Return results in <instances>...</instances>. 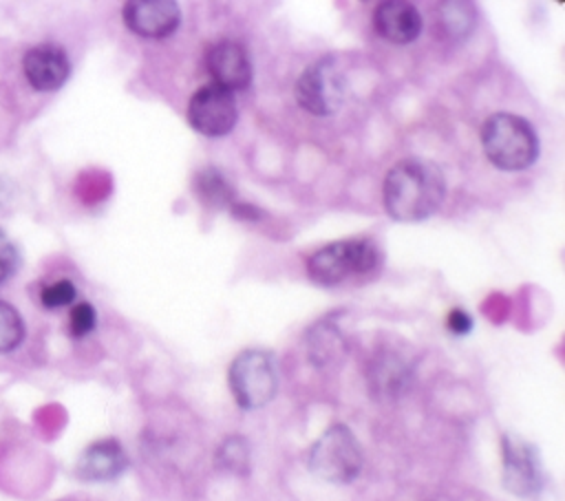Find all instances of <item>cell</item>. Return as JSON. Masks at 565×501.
Here are the masks:
<instances>
[{"label":"cell","instance_id":"2","mask_svg":"<svg viewBox=\"0 0 565 501\" xmlns=\"http://www.w3.org/2000/svg\"><path fill=\"white\" fill-rule=\"evenodd\" d=\"M481 146L488 161L505 172L530 168L539 157L534 126L512 113H494L481 126Z\"/></svg>","mask_w":565,"mask_h":501},{"label":"cell","instance_id":"5","mask_svg":"<svg viewBox=\"0 0 565 501\" xmlns=\"http://www.w3.org/2000/svg\"><path fill=\"white\" fill-rule=\"evenodd\" d=\"M309 470L329 483H349L362 470V448L344 424L329 426L309 450Z\"/></svg>","mask_w":565,"mask_h":501},{"label":"cell","instance_id":"20","mask_svg":"<svg viewBox=\"0 0 565 501\" xmlns=\"http://www.w3.org/2000/svg\"><path fill=\"white\" fill-rule=\"evenodd\" d=\"M77 296V289L71 280H57V283H51L49 287L42 289V305L49 307V309H57V307H66L75 300Z\"/></svg>","mask_w":565,"mask_h":501},{"label":"cell","instance_id":"10","mask_svg":"<svg viewBox=\"0 0 565 501\" xmlns=\"http://www.w3.org/2000/svg\"><path fill=\"white\" fill-rule=\"evenodd\" d=\"M207 71L216 86L234 93L252 84V60L247 49L234 40H221L207 51Z\"/></svg>","mask_w":565,"mask_h":501},{"label":"cell","instance_id":"4","mask_svg":"<svg viewBox=\"0 0 565 501\" xmlns=\"http://www.w3.org/2000/svg\"><path fill=\"white\" fill-rule=\"evenodd\" d=\"M227 384L241 408L252 411L265 406L278 391L274 355L265 349L241 351L227 369Z\"/></svg>","mask_w":565,"mask_h":501},{"label":"cell","instance_id":"22","mask_svg":"<svg viewBox=\"0 0 565 501\" xmlns=\"http://www.w3.org/2000/svg\"><path fill=\"white\" fill-rule=\"evenodd\" d=\"M446 322H448V329L452 333H457V335H463V333H468L472 329V318L463 309H452L448 313Z\"/></svg>","mask_w":565,"mask_h":501},{"label":"cell","instance_id":"7","mask_svg":"<svg viewBox=\"0 0 565 501\" xmlns=\"http://www.w3.org/2000/svg\"><path fill=\"white\" fill-rule=\"evenodd\" d=\"M238 119V106L234 93L207 84L201 86L188 104V121L190 126L205 137H223L227 135Z\"/></svg>","mask_w":565,"mask_h":501},{"label":"cell","instance_id":"13","mask_svg":"<svg viewBox=\"0 0 565 501\" xmlns=\"http://www.w3.org/2000/svg\"><path fill=\"white\" fill-rule=\"evenodd\" d=\"M128 466V457L117 439H99L90 444L77 459V475L86 481L117 479Z\"/></svg>","mask_w":565,"mask_h":501},{"label":"cell","instance_id":"6","mask_svg":"<svg viewBox=\"0 0 565 501\" xmlns=\"http://www.w3.org/2000/svg\"><path fill=\"white\" fill-rule=\"evenodd\" d=\"M347 77L333 55L311 62L296 79L294 95L300 108L316 117L333 115L344 102Z\"/></svg>","mask_w":565,"mask_h":501},{"label":"cell","instance_id":"3","mask_svg":"<svg viewBox=\"0 0 565 501\" xmlns=\"http://www.w3.org/2000/svg\"><path fill=\"white\" fill-rule=\"evenodd\" d=\"M382 254L373 241L353 238L320 247L307 260V274L316 285L333 287L351 276L371 274L380 267Z\"/></svg>","mask_w":565,"mask_h":501},{"label":"cell","instance_id":"11","mask_svg":"<svg viewBox=\"0 0 565 501\" xmlns=\"http://www.w3.org/2000/svg\"><path fill=\"white\" fill-rule=\"evenodd\" d=\"M22 71L26 82L42 93L57 90L64 86L71 73L68 55L57 44H38L29 49L22 57Z\"/></svg>","mask_w":565,"mask_h":501},{"label":"cell","instance_id":"8","mask_svg":"<svg viewBox=\"0 0 565 501\" xmlns=\"http://www.w3.org/2000/svg\"><path fill=\"white\" fill-rule=\"evenodd\" d=\"M503 483L519 497H532L543 486L536 448L516 435L503 437Z\"/></svg>","mask_w":565,"mask_h":501},{"label":"cell","instance_id":"17","mask_svg":"<svg viewBox=\"0 0 565 501\" xmlns=\"http://www.w3.org/2000/svg\"><path fill=\"white\" fill-rule=\"evenodd\" d=\"M24 340V322L15 307L0 300V351H13Z\"/></svg>","mask_w":565,"mask_h":501},{"label":"cell","instance_id":"14","mask_svg":"<svg viewBox=\"0 0 565 501\" xmlns=\"http://www.w3.org/2000/svg\"><path fill=\"white\" fill-rule=\"evenodd\" d=\"M192 190L207 207H223V205H232L234 201V188L218 168L199 170L194 174Z\"/></svg>","mask_w":565,"mask_h":501},{"label":"cell","instance_id":"12","mask_svg":"<svg viewBox=\"0 0 565 501\" xmlns=\"http://www.w3.org/2000/svg\"><path fill=\"white\" fill-rule=\"evenodd\" d=\"M373 26L386 42L411 44L422 33V13L411 2L386 0L375 7Z\"/></svg>","mask_w":565,"mask_h":501},{"label":"cell","instance_id":"21","mask_svg":"<svg viewBox=\"0 0 565 501\" xmlns=\"http://www.w3.org/2000/svg\"><path fill=\"white\" fill-rule=\"evenodd\" d=\"M18 265H20V254L11 243V238L0 230V280L13 276Z\"/></svg>","mask_w":565,"mask_h":501},{"label":"cell","instance_id":"9","mask_svg":"<svg viewBox=\"0 0 565 501\" xmlns=\"http://www.w3.org/2000/svg\"><path fill=\"white\" fill-rule=\"evenodd\" d=\"M121 18L135 35L159 40L179 29L181 9L172 0H132L124 4Z\"/></svg>","mask_w":565,"mask_h":501},{"label":"cell","instance_id":"23","mask_svg":"<svg viewBox=\"0 0 565 501\" xmlns=\"http://www.w3.org/2000/svg\"><path fill=\"white\" fill-rule=\"evenodd\" d=\"M232 212H234V216H238V218H258V216H260V212H258L254 205H243V203L232 205Z\"/></svg>","mask_w":565,"mask_h":501},{"label":"cell","instance_id":"18","mask_svg":"<svg viewBox=\"0 0 565 501\" xmlns=\"http://www.w3.org/2000/svg\"><path fill=\"white\" fill-rule=\"evenodd\" d=\"M340 344L338 340V331L333 327H322L318 324L313 331H311V340H309V351H311V358L316 362H324L327 358H331L335 353V347Z\"/></svg>","mask_w":565,"mask_h":501},{"label":"cell","instance_id":"19","mask_svg":"<svg viewBox=\"0 0 565 501\" xmlns=\"http://www.w3.org/2000/svg\"><path fill=\"white\" fill-rule=\"evenodd\" d=\"M95 324H97V313H95V307L90 302H79L71 309L68 329H71L73 338L88 335L95 329Z\"/></svg>","mask_w":565,"mask_h":501},{"label":"cell","instance_id":"16","mask_svg":"<svg viewBox=\"0 0 565 501\" xmlns=\"http://www.w3.org/2000/svg\"><path fill=\"white\" fill-rule=\"evenodd\" d=\"M216 459H218V466H223L225 470L245 475L249 470V448H247V441L243 437H238V435L227 437L221 444V448L216 452Z\"/></svg>","mask_w":565,"mask_h":501},{"label":"cell","instance_id":"15","mask_svg":"<svg viewBox=\"0 0 565 501\" xmlns=\"http://www.w3.org/2000/svg\"><path fill=\"white\" fill-rule=\"evenodd\" d=\"M477 22V11L470 2H444L439 7V26L441 31L452 38L461 40L470 35Z\"/></svg>","mask_w":565,"mask_h":501},{"label":"cell","instance_id":"1","mask_svg":"<svg viewBox=\"0 0 565 501\" xmlns=\"http://www.w3.org/2000/svg\"><path fill=\"white\" fill-rule=\"evenodd\" d=\"M384 210L402 223H417L433 216L446 199V179L428 159H402L384 177Z\"/></svg>","mask_w":565,"mask_h":501}]
</instances>
